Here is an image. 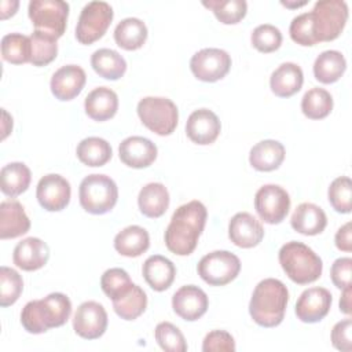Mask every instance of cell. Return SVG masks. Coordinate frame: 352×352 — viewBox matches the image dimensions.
Here are the masks:
<instances>
[{
  "label": "cell",
  "instance_id": "31",
  "mask_svg": "<svg viewBox=\"0 0 352 352\" xmlns=\"http://www.w3.org/2000/svg\"><path fill=\"white\" fill-rule=\"evenodd\" d=\"M32 173L23 162H10L0 170V188L7 197H18L30 184Z\"/></svg>",
  "mask_w": 352,
  "mask_h": 352
},
{
  "label": "cell",
  "instance_id": "50",
  "mask_svg": "<svg viewBox=\"0 0 352 352\" xmlns=\"http://www.w3.org/2000/svg\"><path fill=\"white\" fill-rule=\"evenodd\" d=\"M351 294H352L351 286L342 289V294L340 298V311L344 312L345 315H351Z\"/></svg>",
  "mask_w": 352,
  "mask_h": 352
},
{
  "label": "cell",
  "instance_id": "27",
  "mask_svg": "<svg viewBox=\"0 0 352 352\" xmlns=\"http://www.w3.org/2000/svg\"><path fill=\"white\" fill-rule=\"evenodd\" d=\"M285 147L280 142L265 139L256 143L249 153L250 165L260 172H271L278 169L285 160Z\"/></svg>",
  "mask_w": 352,
  "mask_h": 352
},
{
  "label": "cell",
  "instance_id": "26",
  "mask_svg": "<svg viewBox=\"0 0 352 352\" xmlns=\"http://www.w3.org/2000/svg\"><path fill=\"white\" fill-rule=\"evenodd\" d=\"M290 224L302 235H318L327 226V217L322 208L312 202L300 204L292 214Z\"/></svg>",
  "mask_w": 352,
  "mask_h": 352
},
{
  "label": "cell",
  "instance_id": "43",
  "mask_svg": "<svg viewBox=\"0 0 352 352\" xmlns=\"http://www.w3.org/2000/svg\"><path fill=\"white\" fill-rule=\"evenodd\" d=\"M250 41L253 47L260 52H274L282 44V33L276 26L271 23H263L253 29Z\"/></svg>",
  "mask_w": 352,
  "mask_h": 352
},
{
  "label": "cell",
  "instance_id": "46",
  "mask_svg": "<svg viewBox=\"0 0 352 352\" xmlns=\"http://www.w3.org/2000/svg\"><path fill=\"white\" fill-rule=\"evenodd\" d=\"M234 337L226 330H213L208 333L202 342L204 352H234Z\"/></svg>",
  "mask_w": 352,
  "mask_h": 352
},
{
  "label": "cell",
  "instance_id": "25",
  "mask_svg": "<svg viewBox=\"0 0 352 352\" xmlns=\"http://www.w3.org/2000/svg\"><path fill=\"white\" fill-rule=\"evenodd\" d=\"M84 109L87 116L95 121L110 120L118 110V96L107 87H98L87 95Z\"/></svg>",
  "mask_w": 352,
  "mask_h": 352
},
{
  "label": "cell",
  "instance_id": "35",
  "mask_svg": "<svg viewBox=\"0 0 352 352\" xmlns=\"http://www.w3.org/2000/svg\"><path fill=\"white\" fill-rule=\"evenodd\" d=\"M76 154L87 166H103L110 161L113 150L107 140L98 136H89L78 143Z\"/></svg>",
  "mask_w": 352,
  "mask_h": 352
},
{
  "label": "cell",
  "instance_id": "40",
  "mask_svg": "<svg viewBox=\"0 0 352 352\" xmlns=\"http://www.w3.org/2000/svg\"><path fill=\"white\" fill-rule=\"evenodd\" d=\"M23 290L22 276L10 267L0 268V305L10 307L16 302Z\"/></svg>",
  "mask_w": 352,
  "mask_h": 352
},
{
  "label": "cell",
  "instance_id": "45",
  "mask_svg": "<svg viewBox=\"0 0 352 352\" xmlns=\"http://www.w3.org/2000/svg\"><path fill=\"white\" fill-rule=\"evenodd\" d=\"M290 37L294 43L304 45V47H312L318 44L314 30H312V19L309 12L300 14L293 18L289 28Z\"/></svg>",
  "mask_w": 352,
  "mask_h": 352
},
{
  "label": "cell",
  "instance_id": "33",
  "mask_svg": "<svg viewBox=\"0 0 352 352\" xmlns=\"http://www.w3.org/2000/svg\"><path fill=\"white\" fill-rule=\"evenodd\" d=\"M92 69L106 80H118L126 72V62L122 55L110 48H99L91 56Z\"/></svg>",
  "mask_w": 352,
  "mask_h": 352
},
{
  "label": "cell",
  "instance_id": "34",
  "mask_svg": "<svg viewBox=\"0 0 352 352\" xmlns=\"http://www.w3.org/2000/svg\"><path fill=\"white\" fill-rule=\"evenodd\" d=\"M111 301L114 312L124 320H135L146 311L147 307V296L144 290L135 283H132L124 294Z\"/></svg>",
  "mask_w": 352,
  "mask_h": 352
},
{
  "label": "cell",
  "instance_id": "21",
  "mask_svg": "<svg viewBox=\"0 0 352 352\" xmlns=\"http://www.w3.org/2000/svg\"><path fill=\"white\" fill-rule=\"evenodd\" d=\"M50 258V248L40 238L29 236L16 243L12 253L14 264L23 271H37Z\"/></svg>",
  "mask_w": 352,
  "mask_h": 352
},
{
  "label": "cell",
  "instance_id": "20",
  "mask_svg": "<svg viewBox=\"0 0 352 352\" xmlns=\"http://www.w3.org/2000/svg\"><path fill=\"white\" fill-rule=\"evenodd\" d=\"M87 76L82 67L77 65H66L59 67L51 77V92L59 100H72L82 91Z\"/></svg>",
  "mask_w": 352,
  "mask_h": 352
},
{
  "label": "cell",
  "instance_id": "49",
  "mask_svg": "<svg viewBox=\"0 0 352 352\" xmlns=\"http://www.w3.org/2000/svg\"><path fill=\"white\" fill-rule=\"evenodd\" d=\"M351 226H352L351 221L345 223L342 227L338 228V231L336 232V238H334L337 249H340L342 252H346V253H349L352 250V236H351L352 231H351Z\"/></svg>",
  "mask_w": 352,
  "mask_h": 352
},
{
  "label": "cell",
  "instance_id": "4",
  "mask_svg": "<svg viewBox=\"0 0 352 352\" xmlns=\"http://www.w3.org/2000/svg\"><path fill=\"white\" fill-rule=\"evenodd\" d=\"M278 258L285 274L297 285L312 283L322 275V258L302 242L290 241L285 243Z\"/></svg>",
  "mask_w": 352,
  "mask_h": 352
},
{
  "label": "cell",
  "instance_id": "23",
  "mask_svg": "<svg viewBox=\"0 0 352 352\" xmlns=\"http://www.w3.org/2000/svg\"><path fill=\"white\" fill-rule=\"evenodd\" d=\"M142 274L153 290L164 292L173 283L176 276V267L169 258L161 254H154L147 257L143 263Z\"/></svg>",
  "mask_w": 352,
  "mask_h": 352
},
{
  "label": "cell",
  "instance_id": "2",
  "mask_svg": "<svg viewBox=\"0 0 352 352\" xmlns=\"http://www.w3.org/2000/svg\"><path fill=\"white\" fill-rule=\"evenodd\" d=\"M289 302V290L283 282L267 278L257 283L253 290L249 314L263 327H275L282 323Z\"/></svg>",
  "mask_w": 352,
  "mask_h": 352
},
{
  "label": "cell",
  "instance_id": "10",
  "mask_svg": "<svg viewBox=\"0 0 352 352\" xmlns=\"http://www.w3.org/2000/svg\"><path fill=\"white\" fill-rule=\"evenodd\" d=\"M114 12L106 1H91L84 6L76 26V38L81 44H92L109 29Z\"/></svg>",
  "mask_w": 352,
  "mask_h": 352
},
{
  "label": "cell",
  "instance_id": "28",
  "mask_svg": "<svg viewBox=\"0 0 352 352\" xmlns=\"http://www.w3.org/2000/svg\"><path fill=\"white\" fill-rule=\"evenodd\" d=\"M138 205L142 214L158 219L169 206V192L162 183H148L139 191Z\"/></svg>",
  "mask_w": 352,
  "mask_h": 352
},
{
  "label": "cell",
  "instance_id": "16",
  "mask_svg": "<svg viewBox=\"0 0 352 352\" xmlns=\"http://www.w3.org/2000/svg\"><path fill=\"white\" fill-rule=\"evenodd\" d=\"M208 307L209 300L206 293L195 285L182 286L172 297V308L175 314L187 322L198 320L205 315Z\"/></svg>",
  "mask_w": 352,
  "mask_h": 352
},
{
  "label": "cell",
  "instance_id": "15",
  "mask_svg": "<svg viewBox=\"0 0 352 352\" xmlns=\"http://www.w3.org/2000/svg\"><path fill=\"white\" fill-rule=\"evenodd\" d=\"M331 293L324 287L304 290L296 302V315L304 323L320 322L330 311Z\"/></svg>",
  "mask_w": 352,
  "mask_h": 352
},
{
  "label": "cell",
  "instance_id": "3",
  "mask_svg": "<svg viewBox=\"0 0 352 352\" xmlns=\"http://www.w3.org/2000/svg\"><path fill=\"white\" fill-rule=\"evenodd\" d=\"M72 314V301L63 293H51L41 300L29 301L21 312V323L30 334L63 326Z\"/></svg>",
  "mask_w": 352,
  "mask_h": 352
},
{
  "label": "cell",
  "instance_id": "30",
  "mask_svg": "<svg viewBox=\"0 0 352 352\" xmlns=\"http://www.w3.org/2000/svg\"><path fill=\"white\" fill-rule=\"evenodd\" d=\"M346 69V60L340 51L327 50L318 55L314 63V76L322 84L338 81Z\"/></svg>",
  "mask_w": 352,
  "mask_h": 352
},
{
  "label": "cell",
  "instance_id": "22",
  "mask_svg": "<svg viewBox=\"0 0 352 352\" xmlns=\"http://www.w3.org/2000/svg\"><path fill=\"white\" fill-rule=\"evenodd\" d=\"M30 228V220L21 205L15 199L3 201L0 204V238L12 239L26 234Z\"/></svg>",
  "mask_w": 352,
  "mask_h": 352
},
{
  "label": "cell",
  "instance_id": "38",
  "mask_svg": "<svg viewBox=\"0 0 352 352\" xmlns=\"http://www.w3.org/2000/svg\"><path fill=\"white\" fill-rule=\"evenodd\" d=\"M202 4L212 10L214 16L224 25H235L241 22L248 11L245 0H209Z\"/></svg>",
  "mask_w": 352,
  "mask_h": 352
},
{
  "label": "cell",
  "instance_id": "17",
  "mask_svg": "<svg viewBox=\"0 0 352 352\" xmlns=\"http://www.w3.org/2000/svg\"><path fill=\"white\" fill-rule=\"evenodd\" d=\"M228 238L235 246L250 249L263 241L264 228L254 216L248 212H239L228 223Z\"/></svg>",
  "mask_w": 352,
  "mask_h": 352
},
{
  "label": "cell",
  "instance_id": "48",
  "mask_svg": "<svg viewBox=\"0 0 352 352\" xmlns=\"http://www.w3.org/2000/svg\"><path fill=\"white\" fill-rule=\"evenodd\" d=\"M351 331H352V320L349 318L336 323L331 330L333 346L342 352H351V349H352Z\"/></svg>",
  "mask_w": 352,
  "mask_h": 352
},
{
  "label": "cell",
  "instance_id": "47",
  "mask_svg": "<svg viewBox=\"0 0 352 352\" xmlns=\"http://www.w3.org/2000/svg\"><path fill=\"white\" fill-rule=\"evenodd\" d=\"M351 272H352V258L351 257H340L337 258L330 270L331 282L338 289H345L351 286Z\"/></svg>",
  "mask_w": 352,
  "mask_h": 352
},
{
  "label": "cell",
  "instance_id": "8",
  "mask_svg": "<svg viewBox=\"0 0 352 352\" xmlns=\"http://www.w3.org/2000/svg\"><path fill=\"white\" fill-rule=\"evenodd\" d=\"M28 15L34 30L59 38L66 30L69 4L62 0H32L28 7Z\"/></svg>",
  "mask_w": 352,
  "mask_h": 352
},
{
  "label": "cell",
  "instance_id": "41",
  "mask_svg": "<svg viewBox=\"0 0 352 352\" xmlns=\"http://www.w3.org/2000/svg\"><path fill=\"white\" fill-rule=\"evenodd\" d=\"M329 202L338 213H349L352 209V182L348 176L334 179L327 190Z\"/></svg>",
  "mask_w": 352,
  "mask_h": 352
},
{
  "label": "cell",
  "instance_id": "14",
  "mask_svg": "<svg viewBox=\"0 0 352 352\" xmlns=\"http://www.w3.org/2000/svg\"><path fill=\"white\" fill-rule=\"evenodd\" d=\"M70 183L60 175H45L37 183V201L40 206L48 212H59L65 209L70 202Z\"/></svg>",
  "mask_w": 352,
  "mask_h": 352
},
{
  "label": "cell",
  "instance_id": "19",
  "mask_svg": "<svg viewBox=\"0 0 352 352\" xmlns=\"http://www.w3.org/2000/svg\"><path fill=\"white\" fill-rule=\"evenodd\" d=\"M157 154V146L143 136H129L118 146L120 160L126 166L135 169L150 166L155 161Z\"/></svg>",
  "mask_w": 352,
  "mask_h": 352
},
{
  "label": "cell",
  "instance_id": "39",
  "mask_svg": "<svg viewBox=\"0 0 352 352\" xmlns=\"http://www.w3.org/2000/svg\"><path fill=\"white\" fill-rule=\"evenodd\" d=\"M32 43V58L30 63L33 66H45L51 63L56 55H58V43L55 37L33 30V33L29 36Z\"/></svg>",
  "mask_w": 352,
  "mask_h": 352
},
{
  "label": "cell",
  "instance_id": "44",
  "mask_svg": "<svg viewBox=\"0 0 352 352\" xmlns=\"http://www.w3.org/2000/svg\"><path fill=\"white\" fill-rule=\"evenodd\" d=\"M132 286V280L128 272L122 268H110L103 272L100 278V287L103 293L114 300L124 294Z\"/></svg>",
  "mask_w": 352,
  "mask_h": 352
},
{
  "label": "cell",
  "instance_id": "51",
  "mask_svg": "<svg viewBox=\"0 0 352 352\" xmlns=\"http://www.w3.org/2000/svg\"><path fill=\"white\" fill-rule=\"evenodd\" d=\"M0 7H1V19H7L8 16H12L16 12V10L19 7V3L4 0V1H1Z\"/></svg>",
  "mask_w": 352,
  "mask_h": 352
},
{
  "label": "cell",
  "instance_id": "52",
  "mask_svg": "<svg viewBox=\"0 0 352 352\" xmlns=\"http://www.w3.org/2000/svg\"><path fill=\"white\" fill-rule=\"evenodd\" d=\"M283 6L289 7V8H294V7H301V6H305L307 1H301V3H289V1H282Z\"/></svg>",
  "mask_w": 352,
  "mask_h": 352
},
{
  "label": "cell",
  "instance_id": "42",
  "mask_svg": "<svg viewBox=\"0 0 352 352\" xmlns=\"http://www.w3.org/2000/svg\"><path fill=\"white\" fill-rule=\"evenodd\" d=\"M155 341L158 345L168 352H186L187 342L183 333L170 322H161L154 330Z\"/></svg>",
  "mask_w": 352,
  "mask_h": 352
},
{
  "label": "cell",
  "instance_id": "36",
  "mask_svg": "<svg viewBox=\"0 0 352 352\" xmlns=\"http://www.w3.org/2000/svg\"><path fill=\"white\" fill-rule=\"evenodd\" d=\"M3 59L12 65H22L30 62L32 43L30 37L22 33H10L1 38Z\"/></svg>",
  "mask_w": 352,
  "mask_h": 352
},
{
  "label": "cell",
  "instance_id": "24",
  "mask_svg": "<svg viewBox=\"0 0 352 352\" xmlns=\"http://www.w3.org/2000/svg\"><path fill=\"white\" fill-rule=\"evenodd\" d=\"M304 82V74L298 65L285 62L279 65L270 77V87L272 94L279 98H290L297 94Z\"/></svg>",
  "mask_w": 352,
  "mask_h": 352
},
{
  "label": "cell",
  "instance_id": "12",
  "mask_svg": "<svg viewBox=\"0 0 352 352\" xmlns=\"http://www.w3.org/2000/svg\"><path fill=\"white\" fill-rule=\"evenodd\" d=\"M231 67V56L220 48H204L195 52L190 60V69L195 78L214 82L226 77Z\"/></svg>",
  "mask_w": 352,
  "mask_h": 352
},
{
  "label": "cell",
  "instance_id": "5",
  "mask_svg": "<svg viewBox=\"0 0 352 352\" xmlns=\"http://www.w3.org/2000/svg\"><path fill=\"white\" fill-rule=\"evenodd\" d=\"M78 198L85 212L91 214H104L116 206L118 188L110 176L92 173L81 180Z\"/></svg>",
  "mask_w": 352,
  "mask_h": 352
},
{
  "label": "cell",
  "instance_id": "9",
  "mask_svg": "<svg viewBox=\"0 0 352 352\" xmlns=\"http://www.w3.org/2000/svg\"><path fill=\"white\" fill-rule=\"evenodd\" d=\"M197 271L201 279L208 285L224 286L238 276L241 261L228 250H214L199 260Z\"/></svg>",
  "mask_w": 352,
  "mask_h": 352
},
{
  "label": "cell",
  "instance_id": "37",
  "mask_svg": "<svg viewBox=\"0 0 352 352\" xmlns=\"http://www.w3.org/2000/svg\"><path fill=\"white\" fill-rule=\"evenodd\" d=\"M301 110L311 120H322L333 110V96L323 88H311L301 99Z\"/></svg>",
  "mask_w": 352,
  "mask_h": 352
},
{
  "label": "cell",
  "instance_id": "7",
  "mask_svg": "<svg viewBox=\"0 0 352 352\" xmlns=\"http://www.w3.org/2000/svg\"><path fill=\"white\" fill-rule=\"evenodd\" d=\"M309 14L316 41H331L336 40L345 28L348 6L342 0H319Z\"/></svg>",
  "mask_w": 352,
  "mask_h": 352
},
{
  "label": "cell",
  "instance_id": "11",
  "mask_svg": "<svg viewBox=\"0 0 352 352\" xmlns=\"http://www.w3.org/2000/svg\"><path fill=\"white\" fill-rule=\"evenodd\" d=\"M254 208L264 223L279 224L289 213L290 197L280 186L265 184L254 195Z\"/></svg>",
  "mask_w": 352,
  "mask_h": 352
},
{
  "label": "cell",
  "instance_id": "1",
  "mask_svg": "<svg viewBox=\"0 0 352 352\" xmlns=\"http://www.w3.org/2000/svg\"><path fill=\"white\" fill-rule=\"evenodd\" d=\"M208 210L201 201H190L179 206L165 230V245L177 256L191 254L205 228Z\"/></svg>",
  "mask_w": 352,
  "mask_h": 352
},
{
  "label": "cell",
  "instance_id": "6",
  "mask_svg": "<svg viewBox=\"0 0 352 352\" xmlns=\"http://www.w3.org/2000/svg\"><path fill=\"white\" fill-rule=\"evenodd\" d=\"M138 116L142 124L160 136L170 135L179 121L176 104L162 96H146L138 103Z\"/></svg>",
  "mask_w": 352,
  "mask_h": 352
},
{
  "label": "cell",
  "instance_id": "29",
  "mask_svg": "<svg viewBox=\"0 0 352 352\" xmlns=\"http://www.w3.org/2000/svg\"><path fill=\"white\" fill-rule=\"evenodd\" d=\"M150 246L148 232L140 226H128L114 238V249L125 257H139Z\"/></svg>",
  "mask_w": 352,
  "mask_h": 352
},
{
  "label": "cell",
  "instance_id": "32",
  "mask_svg": "<svg viewBox=\"0 0 352 352\" xmlns=\"http://www.w3.org/2000/svg\"><path fill=\"white\" fill-rule=\"evenodd\" d=\"M114 40L122 50H139L147 40V26L139 18H125L116 26Z\"/></svg>",
  "mask_w": 352,
  "mask_h": 352
},
{
  "label": "cell",
  "instance_id": "18",
  "mask_svg": "<svg viewBox=\"0 0 352 352\" xmlns=\"http://www.w3.org/2000/svg\"><path fill=\"white\" fill-rule=\"evenodd\" d=\"M220 120L209 109H198L192 111L186 122V133L188 139L201 146L213 143L220 135Z\"/></svg>",
  "mask_w": 352,
  "mask_h": 352
},
{
  "label": "cell",
  "instance_id": "13",
  "mask_svg": "<svg viewBox=\"0 0 352 352\" xmlns=\"http://www.w3.org/2000/svg\"><path fill=\"white\" fill-rule=\"evenodd\" d=\"M73 329L76 334L85 340L102 337L107 329V312L103 305L96 301L80 304L73 318Z\"/></svg>",
  "mask_w": 352,
  "mask_h": 352
}]
</instances>
